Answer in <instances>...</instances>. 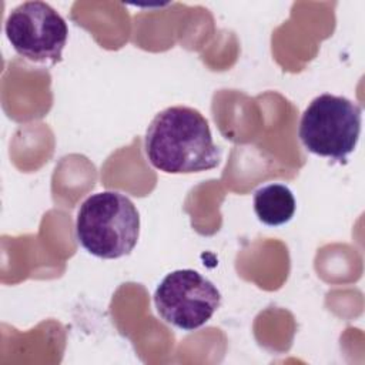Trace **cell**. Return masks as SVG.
<instances>
[{
    "label": "cell",
    "instance_id": "3957f363",
    "mask_svg": "<svg viewBox=\"0 0 365 365\" xmlns=\"http://www.w3.org/2000/svg\"><path fill=\"white\" fill-rule=\"evenodd\" d=\"M361 124V106L346 97L324 93L304 110L298 137L309 153L342 163L358 144Z\"/></svg>",
    "mask_w": 365,
    "mask_h": 365
},
{
    "label": "cell",
    "instance_id": "5b68a950",
    "mask_svg": "<svg viewBox=\"0 0 365 365\" xmlns=\"http://www.w3.org/2000/svg\"><path fill=\"white\" fill-rule=\"evenodd\" d=\"M154 304L167 324L182 331H195L217 312L221 305V292L198 271L175 269L157 287Z\"/></svg>",
    "mask_w": 365,
    "mask_h": 365
},
{
    "label": "cell",
    "instance_id": "8992f818",
    "mask_svg": "<svg viewBox=\"0 0 365 365\" xmlns=\"http://www.w3.org/2000/svg\"><path fill=\"white\" fill-rule=\"evenodd\" d=\"M297 202L292 191L279 182L268 184L254 192V211L257 218L269 227H278L291 221Z\"/></svg>",
    "mask_w": 365,
    "mask_h": 365
},
{
    "label": "cell",
    "instance_id": "277c9868",
    "mask_svg": "<svg viewBox=\"0 0 365 365\" xmlns=\"http://www.w3.org/2000/svg\"><path fill=\"white\" fill-rule=\"evenodd\" d=\"M4 33L24 60L53 67L61 61L68 27L61 14L44 1H26L9 14Z\"/></svg>",
    "mask_w": 365,
    "mask_h": 365
},
{
    "label": "cell",
    "instance_id": "7a4b0ae2",
    "mask_svg": "<svg viewBox=\"0 0 365 365\" xmlns=\"http://www.w3.org/2000/svg\"><path fill=\"white\" fill-rule=\"evenodd\" d=\"M76 237L94 257L117 259L128 255L140 237L138 210L118 191L96 192L78 208Z\"/></svg>",
    "mask_w": 365,
    "mask_h": 365
},
{
    "label": "cell",
    "instance_id": "6da1fadb",
    "mask_svg": "<svg viewBox=\"0 0 365 365\" xmlns=\"http://www.w3.org/2000/svg\"><path fill=\"white\" fill-rule=\"evenodd\" d=\"M144 151L148 163L167 174L208 171L221 160L207 118L187 106L155 114L145 131Z\"/></svg>",
    "mask_w": 365,
    "mask_h": 365
}]
</instances>
